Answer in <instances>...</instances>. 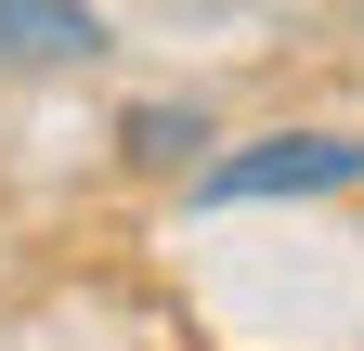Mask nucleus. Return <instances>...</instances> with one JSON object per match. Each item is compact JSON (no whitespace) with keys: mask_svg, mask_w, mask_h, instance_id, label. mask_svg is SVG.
Returning a JSON list of instances; mask_svg holds the SVG:
<instances>
[{"mask_svg":"<svg viewBox=\"0 0 364 351\" xmlns=\"http://www.w3.org/2000/svg\"><path fill=\"white\" fill-rule=\"evenodd\" d=\"M0 65H39V78L105 65V14L91 0H0Z\"/></svg>","mask_w":364,"mask_h":351,"instance_id":"f03ea898","label":"nucleus"},{"mask_svg":"<svg viewBox=\"0 0 364 351\" xmlns=\"http://www.w3.org/2000/svg\"><path fill=\"white\" fill-rule=\"evenodd\" d=\"M208 144H221V130H208L196 104H130V117H117V156H130V169H196Z\"/></svg>","mask_w":364,"mask_h":351,"instance_id":"7ed1b4c3","label":"nucleus"},{"mask_svg":"<svg viewBox=\"0 0 364 351\" xmlns=\"http://www.w3.org/2000/svg\"><path fill=\"white\" fill-rule=\"evenodd\" d=\"M196 208H287V195H351L364 183V130H260L182 169Z\"/></svg>","mask_w":364,"mask_h":351,"instance_id":"f257e3e1","label":"nucleus"}]
</instances>
